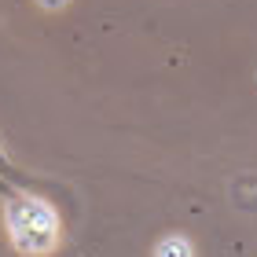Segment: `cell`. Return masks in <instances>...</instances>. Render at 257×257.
I'll use <instances>...</instances> for the list:
<instances>
[{
  "instance_id": "1",
  "label": "cell",
  "mask_w": 257,
  "mask_h": 257,
  "mask_svg": "<svg viewBox=\"0 0 257 257\" xmlns=\"http://www.w3.org/2000/svg\"><path fill=\"white\" fill-rule=\"evenodd\" d=\"M55 213L41 198H15L11 202V235L26 253H44L55 242Z\"/></svg>"
},
{
  "instance_id": "2",
  "label": "cell",
  "mask_w": 257,
  "mask_h": 257,
  "mask_svg": "<svg viewBox=\"0 0 257 257\" xmlns=\"http://www.w3.org/2000/svg\"><path fill=\"white\" fill-rule=\"evenodd\" d=\"M22 191H37V184H33L30 177H22V173L8 162V155L0 151V195L15 202V198H19Z\"/></svg>"
}]
</instances>
